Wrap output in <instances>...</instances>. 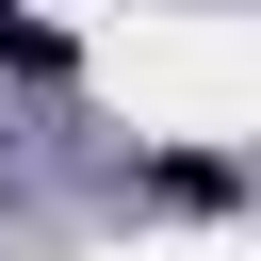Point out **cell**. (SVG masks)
I'll return each mask as SVG.
<instances>
[{
    "instance_id": "obj_1",
    "label": "cell",
    "mask_w": 261,
    "mask_h": 261,
    "mask_svg": "<svg viewBox=\"0 0 261 261\" xmlns=\"http://www.w3.org/2000/svg\"><path fill=\"white\" fill-rule=\"evenodd\" d=\"M228 196H245L228 147H163V163H147V212H228Z\"/></svg>"
},
{
    "instance_id": "obj_2",
    "label": "cell",
    "mask_w": 261,
    "mask_h": 261,
    "mask_svg": "<svg viewBox=\"0 0 261 261\" xmlns=\"http://www.w3.org/2000/svg\"><path fill=\"white\" fill-rule=\"evenodd\" d=\"M0 65H16V82H65V33H49V16H16V0H0Z\"/></svg>"
}]
</instances>
